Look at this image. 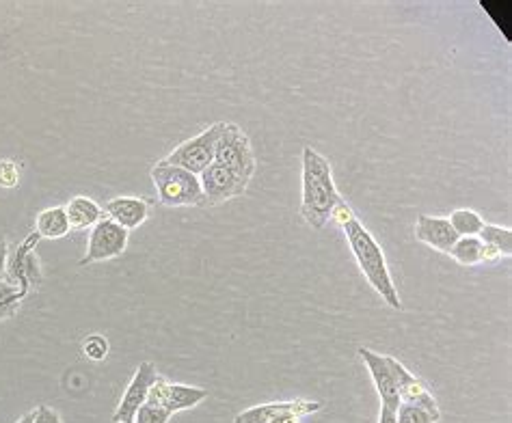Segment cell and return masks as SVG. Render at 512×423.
Masks as SVG:
<instances>
[{"mask_svg":"<svg viewBox=\"0 0 512 423\" xmlns=\"http://www.w3.org/2000/svg\"><path fill=\"white\" fill-rule=\"evenodd\" d=\"M398 423H437V419L430 415L426 408L415 406V404H404L400 402L396 411Z\"/></svg>","mask_w":512,"mask_h":423,"instance_id":"obj_21","label":"cell"},{"mask_svg":"<svg viewBox=\"0 0 512 423\" xmlns=\"http://www.w3.org/2000/svg\"><path fill=\"white\" fill-rule=\"evenodd\" d=\"M104 210H106V214H109L111 221H115L126 231L137 229L139 225H143L147 214H150V206H147V201L137 199V197H117V199L106 203Z\"/></svg>","mask_w":512,"mask_h":423,"instance_id":"obj_14","label":"cell"},{"mask_svg":"<svg viewBox=\"0 0 512 423\" xmlns=\"http://www.w3.org/2000/svg\"><path fill=\"white\" fill-rule=\"evenodd\" d=\"M128 247V231L111 221L109 216H104L102 221L91 229L87 255L80 259V266L106 262V259L119 257Z\"/></svg>","mask_w":512,"mask_h":423,"instance_id":"obj_6","label":"cell"},{"mask_svg":"<svg viewBox=\"0 0 512 423\" xmlns=\"http://www.w3.org/2000/svg\"><path fill=\"white\" fill-rule=\"evenodd\" d=\"M359 357L363 359V363L368 365V372L372 376V382L376 391H379L381 398V406H389L396 408L400 406V395H398V387H396V378L392 367H389V359L385 354H376L370 348H359Z\"/></svg>","mask_w":512,"mask_h":423,"instance_id":"obj_11","label":"cell"},{"mask_svg":"<svg viewBox=\"0 0 512 423\" xmlns=\"http://www.w3.org/2000/svg\"><path fill=\"white\" fill-rule=\"evenodd\" d=\"M20 184V167L13 160H0V186L16 188Z\"/></svg>","mask_w":512,"mask_h":423,"instance_id":"obj_24","label":"cell"},{"mask_svg":"<svg viewBox=\"0 0 512 423\" xmlns=\"http://www.w3.org/2000/svg\"><path fill=\"white\" fill-rule=\"evenodd\" d=\"M448 255H452L461 266H476L484 262V244L478 236L458 238Z\"/></svg>","mask_w":512,"mask_h":423,"instance_id":"obj_17","label":"cell"},{"mask_svg":"<svg viewBox=\"0 0 512 423\" xmlns=\"http://www.w3.org/2000/svg\"><path fill=\"white\" fill-rule=\"evenodd\" d=\"M225 128L227 124L210 126L208 130L195 136V139L184 141L180 147H175L173 152L165 158V162L167 165L182 167L195 175H201L214 162V149H217V143L223 136Z\"/></svg>","mask_w":512,"mask_h":423,"instance_id":"obj_4","label":"cell"},{"mask_svg":"<svg viewBox=\"0 0 512 423\" xmlns=\"http://www.w3.org/2000/svg\"><path fill=\"white\" fill-rule=\"evenodd\" d=\"M379 423H398V419H396V408H389V406H381V415H379Z\"/></svg>","mask_w":512,"mask_h":423,"instance_id":"obj_28","label":"cell"},{"mask_svg":"<svg viewBox=\"0 0 512 423\" xmlns=\"http://www.w3.org/2000/svg\"><path fill=\"white\" fill-rule=\"evenodd\" d=\"M299 419H301V417H296V415H284V417L275 419L273 423H299Z\"/></svg>","mask_w":512,"mask_h":423,"instance_id":"obj_29","label":"cell"},{"mask_svg":"<svg viewBox=\"0 0 512 423\" xmlns=\"http://www.w3.org/2000/svg\"><path fill=\"white\" fill-rule=\"evenodd\" d=\"M415 238L422 240L424 244H428V247H433L435 251H441V253H450L458 240L456 231L452 229L448 218H435V216H426V214L417 218Z\"/></svg>","mask_w":512,"mask_h":423,"instance_id":"obj_13","label":"cell"},{"mask_svg":"<svg viewBox=\"0 0 512 423\" xmlns=\"http://www.w3.org/2000/svg\"><path fill=\"white\" fill-rule=\"evenodd\" d=\"M171 417L173 415H169L165 408H160L152 402H145L137 411V415H134L132 423H169Z\"/></svg>","mask_w":512,"mask_h":423,"instance_id":"obj_22","label":"cell"},{"mask_svg":"<svg viewBox=\"0 0 512 423\" xmlns=\"http://www.w3.org/2000/svg\"><path fill=\"white\" fill-rule=\"evenodd\" d=\"M65 212L67 218H70L72 229H93L104 218L102 208L89 197L70 199V203L65 206Z\"/></svg>","mask_w":512,"mask_h":423,"instance_id":"obj_15","label":"cell"},{"mask_svg":"<svg viewBox=\"0 0 512 423\" xmlns=\"http://www.w3.org/2000/svg\"><path fill=\"white\" fill-rule=\"evenodd\" d=\"M342 229H344L346 240L350 244V251H353L357 264L363 272V277L368 279L374 292L381 294V298L389 307L400 311L402 309L400 296H398V290L392 281V275H389V268H387L385 255L379 247V242H376L370 231L357 221V216L350 223H346Z\"/></svg>","mask_w":512,"mask_h":423,"instance_id":"obj_2","label":"cell"},{"mask_svg":"<svg viewBox=\"0 0 512 423\" xmlns=\"http://www.w3.org/2000/svg\"><path fill=\"white\" fill-rule=\"evenodd\" d=\"M478 238H480L482 244H487V247H491L493 251H497L500 255L508 257L512 253V231L506 229V227L484 223Z\"/></svg>","mask_w":512,"mask_h":423,"instance_id":"obj_19","label":"cell"},{"mask_svg":"<svg viewBox=\"0 0 512 423\" xmlns=\"http://www.w3.org/2000/svg\"><path fill=\"white\" fill-rule=\"evenodd\" d=\"M452 229L456 231L458 238H469V236H478L482 227H484V221L482 216L474 210H454L452 216L448 218Z\"/></svg>","mask_w":512,"mask_h":423,"instance_id":"obj_18","label":"cell"},{"mask_svg":"<svg viewBox=\"0 0 512 423\" xmlns=\"http://www.w3.org/2000/svg\"><path fill=\"white\" fill-rule=\"evenodd\" d=\"M199 182L201 190H204L206 206H217V203L245 195V190L249 186V182L217 165V162H212V165L199 175Z\"/></svg>","mask_w":512,"mask_h":423,"instance_id":"obj_8","label":"cell"},{"mask_svg":"<svg viewBox=\"0 0 512 423\" xmlns=\"http://www.w3.org/2000/svg\"><path fill=\"white\" fill-rule=\"evenodd\" d=\"M26 296V292L18 285L9 283L7 279H0V320L13 316V311L20 307V300Z\"/></svg>","mask_w":512,"mask_h":423,"instance_id":"obj_20","label":"cell"},{"mask_svg":"<svg viewBox=\"0 0 512 423\" xmlns=\"http://www.w3.org/2000/svg\"><path fill=\"white\" fill-rule=\"evenodd\" d=\"M152 182L158 190V201L167 208H199L206 206L199 175L182 167L167 165L165 160L152 167Z\"/></svg>","mask_w":512,"mask_h":423,"instance_id":"obj_3","label":"cell"},{"mask_svg":"<svg viewBox=\"0 0 512 423\" xmlns=\"http://www.w3.org/2000/svg\"><path fill=\"white\" fill-rule=\"evenodd\" d=\"M7 259H9V249H7V240L0 238V277L5 275L7 270Z\"/></svg>","mask_w":512,"mask_h":423,"instance_id":"obj_27","label":"cell"},{"mask_svg":"<svg viewBox=\"0 0 512 423\" xmlns=\"http://www.w3.org/2000/svg\"><path fill=\"white\" fill-rule=\"evenodd\" d=\"M320 402H309V400H292V402H275V404H262L247 408L234 417V423H273L275 419L284 415H296L305 417L320 411Z\"/></svg>","mask_w":512,"mask_h":423,"instance_id":"obj_12","label":"cell"},{"mask_svg":"<svg viewBox=\"0 0 512 423\" xmlns=\"http://www.w3.org/2000/svg\"><path fill=\"white\" fill-rule=\"evenodd\" d=\"M206 398H208L206 389L178 385V382H171L165 376H158L145 402H152L160 408H165L169 415H175V413L188 411V408L199 406Z\"/></svg>","mask_w":512,"mask_h":423,"instance_id":"obj_7","label":"cell"},{"mask_svg":"<svg viewBox=\"0 0 512 423\" xmlns=\"http://www.w3.org/2000/svg\"><path fill=\"white\" fill-rule=\"evenodd\" d=\"M342 201L333 182V173L325 156L316 149H303V201L301 214L305 223L314 229H322L331 221V212Z\"/></svg>","mask_w":512,"mask_h":423,"instance_id":"obj_1","label":"cell"},{"mask_svg":"<svg viewBox=\"0 0 512 423\" xmlns=\"http://www.w3.org/2000/svg\"><path fill=\"white\" fill-rule=\"evenodd\" d=\"M33 423H63L61 415L50 406H37L33 411Z\"/></svg>","mask_w":512,"mask_h":423,"instance_id":"obj_25","label":"cell"},{"mask_svg":"<svg viewBox=\"0 0 512 423\" xmlns=\"http://www.w3.org/2000/svg\"><path fill=\"white\" fill-rule=\"evenodd\" d=\"M16 423H33V411L31 413H26L20 421H16Z\"/></svg>","mask_w":512,"mask_h":423,"instance_id":"obj_30","label":"cell"},{"mask_svg":"<svg viewBox=\"0 0 512 423\" xmlns=\"http://www.w3.org/2000/svg\"><path fill=\"white\" fill-rule=\"evenodd\" d=\"M124 423H132V421H124Z\"/></svg>","mask_w":512,"mask_h":423,"instance_id":"obj_31","label":"cell"},{"mask_svg":"<svg viewBox=\"0 0 512 423\" xmlns=\"http://www.w3.org/2000/svg\"><path fill=\"white\" fill-rule=\"evenodd\" d=\"M214 162L242 177L245 182H251L255 173V156L251 149L249 136L242 132L236 124H227L223 136L214 149Z\"/></svg>","mask_w":512,"mask_h":423,"instance_id":"obj_5","label":"cell"},{"mask_svg":"<svg viewBox=\"0 0 512 423\" xmlns=\"http://www.w3.org/2000/svg\"><path fill=\"white\" fill-rule=\"evenodd\" d=\"M158 376L160 374L156 372V365L150 361H145L137 367V372H134L130 385L124 393V398H121L117 411L113 413V423H124V421L134 419L139 408L145 404L147 395H150V389L154 387Z\"/></svg>","mask_w":512,"mask_h":423,"instance_id":"obj_9","label":"cell"},{"mask_svg":"<svg viewBox=\"0 0 512 423\" xmlns=\"http://www.w3.org/2000/svg\"><path fill=\"white\" fill-rule=\"evenodd\" d=\"M353 218H355V214H353V210H350V206H348V203H346L344 199H342V201L338 203V206L333 208V212H331V221H335L340 227H344L346 223L353 221Z\"/></svg>","mask_w":512,"mask_h":423,"instance_id":"obj_26","label":"cell"},{"mask_svg":"<svg viewBox=\"0 0 512 423\" xmlns=\"http://www.w3.org/2000/svg\"><path fill=\"white\" fill-rule=\"evenodd\" d=\"M70 218H67L65 208H48L37 216L35 234L39 238L48 240H59L70 234Z\"/></svg>","mask_w":512,"mask_h":423,"instance_id":"obj_16","label":"cell"},{"mask_svg":"<svg viewBox=\"0 0 512 423\" xmlns=\"http://www.w3.org/2000/svg\"><path fill=\"white\" fill-rule=\"evenodd\" d=\"M387 359H389V367H392L394 378H396V387H398L400 402L422 406V408H426V411L439 421V419H441L439 406H437V402H435V398H433V393L428 391L426 382L417 378L415 374H411V372L407 370V367H404L398 359H394V357H387Z\"/></svg>","mask_w":512,"mask_h":423,"instance_id":"obj_10","label":"cell"},{"mask_svg":"<svg viewBox=\"0 0 512 423\" xmlns=\"http://www.w3.org/2000/svg\"><path fill=\"white\" fill-rule=\"evenodd\" d=\"M83 352L91 361H104L106 354H109V341H106L102 335H91L85 339Z\"/></svg>","mask_w":512,"mask_h":423,"instance_id":"obj_23","label":"cell"}]
</instances>
